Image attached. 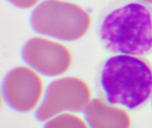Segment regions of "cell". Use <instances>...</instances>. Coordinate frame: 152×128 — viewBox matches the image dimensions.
<instances>
[{
  "label": "cell",
  "instance_id": "5b68a950",
  "mask_svg": "<svg viewBox=\"0 0 152 128\" xmlns=\"http://www.w3.org/2000/svg\"><path fill=\"white\" fill-rule=\"evenodd\" d=\"M44 82L30 68L19 66L10 70L3 81V95L6 104L13 110L28 112L41 101Z\"/></svg>",
  "mask_w": 152,
  "mask_h": 128
},
{
  "label": "cell",
  "instance_id": "7a4b0ae2",
  "mask_svg": "<svg viewBox=\"0 0 152 128\" xmlns=\"http://www.w3.org/2000/svg\"><path fill=\"white\" fill-rule=\"evenodd\" d=\"M94 89L104 102L136 111L152 99V66L142 56L115 54L100 62Z\"/></svg>",
  "mask_w": 152,
  "mask_h": 128
},
{
  "label": "cell",
  "instance_id": "3957f363",
  "mask_svg": "<svg viewBox=\"0 0 152 128\" xmlns=\"http://www.w3.org/2000/svg\"><path fill=\"white\" fill-rule=\"evenodd\" d=\"M33 30L62 41H76L89 30L91 17L87 11L74 3L45 0L30 16Z\"/></svg>",
  "mask_w": 152,
  "mask_h": 128
},
{
  "label": "cell",
  "instance_id": "8992f818",
  "mask_svg": "<svg viewBox=\"0 0 152 128\" xmlns=\"http://www.w3.org/2000/svg\"><path fill=\"white\" fill-rule=\"evenodd\" d=\"M21 57L25 63L47 77L65 73L72 63V56L64 45L43 37H33L22 47Z\"/></svg>",
  "mask_w": 152,
  "mask_h": 128
},
{
  "label": "cell",
  "instance_id": "6da1fadb",
  "mask_svg": "<svg viewBox=\"0 0 152 128\" xmlns=\"http://www.w3.org/2000/svg\"><path fill=\"white\" fill-rule=\"evenodd\" d=\"M95 35L111 54L147 56L152 53V6L145 0H112L99 12Z\"/></svg>",
  "mask_w": 152,
  "mask_h": 128
},
{
  "label": "cell",
  "instance_id": "9c48e42d",
  "mask_svg": "<svg viewBox=\"0 0 152 128\" xmlns=\"http://www.w3.org/2000/svg\"><path fill=\"white\" fill-rule=\"evenodd\" d=\"M7 1L10 2L12 4L15 5L16 7L27 9V8L33 7V6L36 5L40 0H7Z\"/></svg>",
  "mask_w": 152,
  "mask_h": 128
},
{
  "label": "cell",
  "instance_id": "277c9868",
  "mask_svg": "<svg viewBox=\"0 0 152 128\" xmlns=\"http://www.w3.org/2000/svg\"><path fill=\"white\" fill-rule=\"evenodd\" d=\"M91 101L88 85L75 77L61 78L51 82L35 117L38 121H47L64 111L82 112Z\"/></svg>",
  "mask_w": 152,
  "mask_h": 128
},
{
  "label": "cell",
  "instance_id": "30bf717a",
  "mask_svg": "<svg viewBox=\"0 0 152 128\" xmlns=\"http://www.w3.org/2000/svg\"><path fill=\"white\" fill-rule=\"evenodd\" d=\"M146 2H148V3H150V4H152V0H145Z\"/></svg>",
  "mask_w": 152,
  "mask_h": 128
},
{
  "label": "cell",
  "instance_id": "52a82bcc",
  "mask_svg": "<svg viewBox=\"0 0 152 128\" xmlns=\"http://www.w3.org/2000/svg\"><path fill=\"white\" fill-rule=\"evenodd\" d=\"M84 115L89 127L93 128H126L131 125V118L126 110L99 97L90 101Z\"/></svg>",
  "mask_w": 152,
  "mask_h": 128
},
{
  "label": "cell",
  "instance_id": "ba28073f",
  "mask_svg": "<svg viewBox=\"0 0 152 128\" xmlns=\"http://www.w3.org/2000/svg\"><path fill=\"white\" fill-rule=\"evenodd\" d=\"M87 123V122H86ZM81 118L71 115L69 113L61 114L49 121L45 125V127L48 128H65V127H81L87 128L89 127Z\"/></svg>",
  "mask_w": 152,
  "mask_h": 128
}]
</instances>
